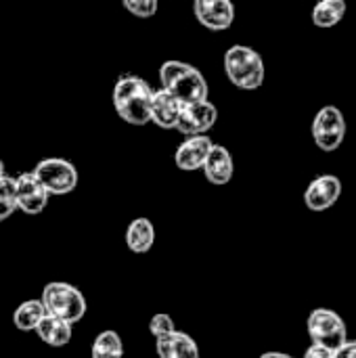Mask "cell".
Listing matches in <instances>:
<instances>
[{
	"mask_svg": "<svg viewBox=\"0 0 356 358\" xmlns=\"http://www.w3.org/2000/svg\"><path fill=\"white\" fill-rule=\"evenodd\" d=\"M153 88L147 80L141 76H120L115 86H113V109L130 126H145L149 124V111H151V99H153Z\"/></svg>",
	"mask_w": 356,
	"mask_h": 358,
	"instance_id": "1",
	"label": "cell"
},
{
	"mask_svg": "<svg viewBox=\"0 0 356 358\" xmlns=\"http://www.w3.org/2000/svg\"><path fill=\"white\" fill-rule=\"evenodd\" d=\"M159 82H162V88L172 92L180 103L208 99V92H210L208 80L204 78V73L191 63L176 61V59L162 63Z\"/></svg>",
	"mask_w": 356,
	"mask_h": 358,
	"instance_id": "2",
	"label": "cell"
},
{
	"mask_svg": "<svg viewBox=\"0 0 356 358\" xmlns=\"http://www.w3.org/2000/svg\"><path fill=\"white\" fill-rule=\"evenodd\" d=\"M225 73L239 90H258L264 84V61L258 50L245 44H235L225 52Z\"/></svg>",
	"mask_w": 356,
	"mask_h": 358,
	"instance_id": "3",
	"label": "cell"
},
{
	"mask_svg": "<svg viewBox=\"0 0 356 358\" xmlns=\"http://www.w3.org/2000/svg\"><path fill=\"white\" fill-rule=\"evenodd\" d=\"M40 302H42L46 315L63 319L71 325L82 321L88 310L84 294L78 287L63 283V281H52V283L44 285Z\"/></svg>",
	"mask_w": 356,
	"mask_h": 358,
	"instance_id": "4",
	"label": "cell"
},
{
	"mask_svg": "<svg viewBox=\"0 0 356 358\" xmlns=\"http://www.w3.org/2000/svg\"><path fill=\"white\" fill-rule=\"evenodd\" d=\"M306 331L313 344L325 346L329 350H338L348 340V327L344 319L329 308H315L308 315Z\"/></svg>",
	"mask_w": 356,
	"mask_h": 358,
	"instance_id": "5",
	"label": "cell"
},
{
	"mask_svg": "<svg viewBox=\"0 0 356 358\" xmlns=\"http://www.w3.org/2000/svg\"><path fill=\"white\" fill-rule=\"evenodd\" d=\"M34 174L48 195H67L78 187V170L63 157L40 159L34 168Z\"/></svg>",
	"mask_w": 356,
	"mask_h": 358,
	"instance_id": "6",
	"label": "cell"
},
{
	"mask_svg": "<svg viewBox=\"0 0 356 358\" xmlns=\"http://www.w3.org/2000/svg\"><path fill=\"white\" fill-rule=\"evenodd\" d=\"M346 130H348L346 117H344V113H342L338 107H334V105L323 107V109L315 115L313 128H311L315 145H317L321 151H325V153L336 151V149L344 143Z\"/></svg>",
	"mask_w": 356,
	"mask_h": 358,
	"instance_id": "7",
	"label": "cell"
},
{
	"mask_svg": "<svg viewBox=\"0 0 356 358\" xmlns=\"http://www.w3.org/2000/svg\"><path fill=\"white\" fill-rule=\"evenodd\" d=\"M216 120H218V109L208 99L183 103L180 117H178V124L174 130H178L185 136L206 134L216 124Z\"/></svg>",
	"mask_w": 356,
	"mask_h": 358,
	"instance_id": "8",
	"label": "cell"
},
{
	"mask_svg": "<svg viewBox=\"0 0 356 358\" xmlns=\"http://www.w3.org/2000/svg\"><path fill=\"white\" fill-rule=\"evenodd\" d=\"M342 195V180L334 174H323L311 180L304 191V203L311 212H325L338 203Z\"/></svg>",
	"mask_w": 356,
	"mask_h": 358,
	"instance_id": "9",
	"label": "cell"
},
{
	"mask_svg": "<svg viewBox=\"0 0 356 358\" xmlns=\"http://www.w3.org/2000/svg\"><path fill=\"white\" fill-rule=\"evenodd\" d=\"M195 19L212 31H225L235 21V4L231 0H193Z\"/></svg>",
	"mask_w": 356,
	"mask_h": 358,
	"instance_id": "10",
	"label": "cell"
},
{
	"mask_svg": "<svg viewBox=\"0 0 356 358\" xmlns=\"http://www.w3.org/2000/svg\"><path fill=\"white\" fill-rule=\"evenodd\" d=\"M15 191H17V210L25 212L29 216L40 214L46 208L48 197H50L34 172L19 174L15 178Z\"/></svg>",
	"mask_w": 356,
	"mask_h": 358,
	"instance_id": "11",
	"label": "cell"
},
{
	"mask_svg": "<svg viewBox=\"0 0 356 358\" xmlns=\"http://www.w3.org/2000/svg\"><path fill=\"white\" fill-rule=\"evenodd\" d=\"M212 138L208 134H195V136H187L176 153H174V162H176V168L183 170V172H195V170H201L210 149H212Z\"/></svg>",
	"mask_w": 356,
	"mask_h": 358,
	"instance_id": "12",
	"label": "cell"
},
{
	"mask_svg": "<svg viewBox=\"0 0 356 358\" xmlns=\"http://www.w3.org/2000/svg\"><path fill=\"white\" fill-rule=\"evenodd\" d=\"M180 109H183V103L172 92L159 88L153 92V99H151L149 122H153L155 126H159L164 130H172L178 124Z\"/></svg>",
	"mask_w": 356,
	"mask_h": 358,
	"instance_id": "13",
	"label": "cell"
},
{
	"mask_svg": "<svg viewBox=\"0 0 356 358\" xmlns=\"http://www.w3.org/2000/svg\"><path fill=\"white\" fill-rule=\"evenodd\" d=\"M201 170H204L208 182H212L216 187L229 185L231 178H233V172H235L233 157H231L229 149L222 147V145H212V149H210Z\"/></svg>",
	"mask_w": 356,
	"mask_h": 358,
	"instance_id": "14",
	"label": "cell"
},
{
	"mask_svg": "<svg viewBox=\"0 0 356 358\" xmlns=\"http://www.w3.org/2000/svg\"><path fill=\"white\" fill-rule=\"evenodd\" d=\"M155 342V350L159 358H199L197 342L183 331L174 329L172 334L157 338Z\"/></svg>",
	"mask_w": 356,
	"mask_h": 358,
	"instance_id": "15",
	"label": "cell"
},
{
	"mask_svg": "<svg viewBox=\"0 0 356 358\" xmlns=\"http://www.w3.org/2000/svg\"><path fill=\"white\" fill-rule=\"evenodd\" d=\"M36 334L46 346L63 348V346H67L71 342V323H67L63 319H57L52 315H44L42 321L36 327Z\"/></svg>",
	"mask_w": 356,
	"mask_h": 358,
	"instance_id": "16",
	"label": "cell"
},
{
	"mask_svg": "<svg viewBox=\"0 0 356 358\" xmlns=\"http://www.w3.org/2000/svg\"><path fill=\"white\" fill-rule=\"evenodd\" d=\"M155 243V227L149 218H134L126 229V245L134 254H147Z\"/></svg>",
	"mask_w": 356,
	"mask_h": 358,
	"instance_id": "17",
	"label": "cell"
},
{
	"mask_svg": "<svg viewBox=\"0 0 356 358\" xmlns=\"http://www.w3.org/2000/svg\"><path fill=\"white\" fill-rule=\"evenodd\" d=\"M346 0H319L313 6V23L321 29H329L334 25H338L344 17H346Z\"/></svg>",
	"mask_w": 356,
	"mask_h": 358,
	"instance_id": "18",
	"label": "cell"
},
{
	"mask_svg": "<svg viewBox=\"0 0 356 358\" xmlns=\"http://www.w3.org/2000/svg\"><path fill=\"white\" fill-rule=\"evenodd\" d=\"M44 315H46V310L40 300H25L13 313V325L19 331H36V327Z\"/></svg>",
	"mask_w": 356,
	"mask_h": 358,
	"instance_id": "19",
	"label": "cell"
},
{
	"mask_svg": "<svg viewBox=\"0 0 356 358\" xmlns=\"http://www.w3.org/2000/svg\"><path fill=\"white\" fill-rule=\"evenodd\" d=\"M90 357L92 358H124V344H122V338L107 329V331H101L94 342H92V350H90Z\"/></svg>",
	"mask_w": 356,
	"mask_h": 358,
	"instance_id": "20",
	"label": "cell"
},
{
	"mask_svg": "<svg viewBox=\"0 0 356 358\" xmlns=\"http://www.w3.org/2000/svg\"><path fill=\"white\" fill-rule=\"evenodd\" d=\"M15 210H17L15 178L4 176V178H0V220H6Z\"/></svg>",
	"mask_w": 356,
	"mask_h": 358,
	"instance_id": "21",
	"label": "cell"
},
{
	"mask_svg": "<svg viewBox=\"0 0 356 358\" xmlns=\"http://www.w3.org/2000/svg\"><path fill=\"white\" fill-rule=\"evenodd\" d=\"M122 4L134 17H138V19H151L157 13L159 0H122Z\"/></svg>",
	"mask_w": 356,
	"mask_h": 358,
	"instance_id": "22",
	"label": "cell"
},
{
	"mask_svg": "<svg viewBox=\"0 0 356 358\" xmlns=\"http://www.w3.org/2000/svg\"><path fill=\"white\" fill-rule=\"evenodd\" d=\"M176 327H174V321L172 317L168 315H155L151 321H149V334L157 340V338H164L168 334H172Z\"/></svg>",
	"mask_w": 356,
	"mask_h": 358,
	"instance_id": "23",
	"label": "cell"
},
{
	"mask_svg": "<svg viewBox=\"0 0 356 358\" xmlns=\"http://www.w3.org/2000/svg\"><path fill=\"white\" fill-rule=\"evenodd\" d=\"M304 358H334V350L319 346V344H311V348H306Z\"/></svg>",
	"mask_w": 356,
	"mask_h": 358,
	"instance_id": "24",
	"label": "cell"
},
{
	"mask_svg": "<svg viewBox=\"0 0 356 358\" xmlns=\"http://www.w3.org/2000/svg\"><path fill=\"white\" fill-rule=\"evenodd\" d=\"M334 358H356V340H346L338 350H334Z\"/></svg>",
	"mask_w": 356,
	"mask_h": 358,
	"instance_id": "25",
	"label": "cell"
},
{
	"mask_svg": "<svg viewBox=\"0 0 356 358\" xmlns=\"http://www.w3.org/2000/svg\"><path fill=\"white\" fill-rule=\"evenodd\" d=\"M260 358H292L290 355H285V352H264Z\"/></svg>",
	"mask_w": 356,
	"mask_h": 358,
	"instance_id": "26",
	"label": "cell"
},
{
	"mask_svg": "<svg viewBox=\"0 0 356 358\" xmlns=\"http://www.w3.org/2000/svg\"><path fill=\"white\" fill-rule=\"evenodd\" d=\"M6 176V172H4V162L0 159V178H4Z\"/></svg>",
	"mask_w": 356,
	"mask_h": 358,
	"instance_id": "27",
	"label": "cell"
},
{
	"mask_svg": "<svg viewBox=\"0 0 356 358\" xmlns=\"http://www.w3.org/2000/svg\"><path fill=\"white\" fill-rule=\"evenodd\" d=\"M0 222H2V220H0Z\"/></svg>",
	"mask_w": 356,
	"mask_h": 358,
	"instance_id": "28",
	"label": "cell"
}]
</instances>
